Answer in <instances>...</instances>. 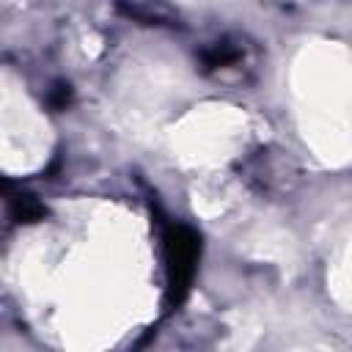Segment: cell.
<instances>
[{
  "label": "cell",
  "mask_w": 352,
  "mask_h": 352,
  "mask_svg": "<svg viewBox=\"0 0 352 352\" xmlns=\"http://www.w3.org/2000/svg\"><path fill=\"white\" fill-rule=\"evenodd\" d=\"M165 258H168V294L173 302H179L195 272L198 236L187 226L170 228L165 239Z\"/></svg>",
  "instance_id": "6da1fadb"
},
{
  "label": "cell",
  "mask_w": 352,
  "mask_h": 352,
  "mask_svg": "<svg viewBox=\"0 0 352 352\" xmlns=\"http://www.w3.org/2000/svg\"><path fill=\"white\" fill-rule=\"evenodd\" d=\"M236 50H231L228 44H214L209 52H204V60L209 63V66H226V63H231V60H236Z\"/></svg>",
  "instance_id": "7a4b0ae2"
},
{
  "label": "cell",
  "mask_w": 352,
  "mask_h": 352,
  "mask_svg": "<svg viewBox=\"0 0 352 352\" xmlns=\"http://www.w3.org/2000/svg\"><path fill=\"white\" fill-rule=\"evenodd\" d=\"M69 99H72L69 85H58V91L52 94V99H50V102H52L55 107H66V104H69Z\"/></svg>",
  "instance_id": "3957f363"
}]
</instances>
